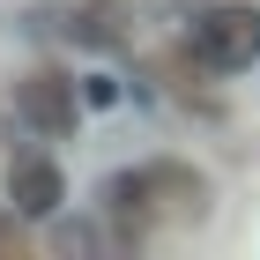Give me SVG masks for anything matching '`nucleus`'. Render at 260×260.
Segmentation results:
<instances>
[{
  "instance_id": "f257e3e1",
  "label": "nucleus",
  "mask_w": 260,
  "mask_h": 260,
  "mask_svg": "<svg viewBox=\"0 0 260 260\" xmlns=\"http://www.w3.org/2000/svg\"><path fill=\"white\" fill-rule=\"evenodd\" d=\"M201 201H208V186L186 164H141V171L112 179V216L126 223V238H141L149 223H164V208L171 216H201Z\"/></svg>"
},
{
  "instance_id": "f03ea898",
  "label": "nucleus",
  "mask_w": 260,
  "mask_h": 260,
  "mask_svg": "<svg viewBox=\"0 0 260 260\" xmlns=\"http://www.w3.org/2000/svg\"><path fill=\"white\" fill-rule=\"evenodd\" d=\"M186 45L208 75H245L260 60V8L253 0H208L193 22H186Z\"/></svg>"
},
{
  "instance_id": "7ed1b4c3",
  "label": "nucleus",
  "mask_w": 260,
  "mask_h": 260,
  "mask_svg": "<svg viewBox=\"0 0 260 260\" xmlns=\"http://www.w3.org/2000/svg\"><path fill=\"white\" fill-rule=\"evenodd\" d=\"M15 112H22L30 134L67 141V134H75V119H82V82L60 75V67H30V75L15 82Z\"/></svg>"
},
{
  "instance_id": "20e7f679",
  "label": "nucleus",
  "mask_w": 260,
  "mask_h": 260,
  "mask_svg": "<svg viewBox=\"0 0 260 260\" xmlns=\"http://www.w3.org/2000/svg\"><path fill=\"white\" fill-rule=\"evenodd\" d=\"M8 208L30 216V223H52V216L67 208V171L45 156V149L15 156V164H8Z\"/></svg>"
},
{
  "instance_id": "39448f33",
  "label": "nucleus",
  "mask_w": 260,
  "mask_h": 260,
  "mask_svg": "<svg viewBox=\"0 0 260 260\" xmlns=\"http://www.w3.org/2000/svg\"><path fill=\"white\" fill-rule=\"evenodd\" d=\"M67 30H75L82 45H97V52H112V45H126V0H82Z\"/></svg>"
},
{
  "instance_id": "423d86ee",
  "label": "nucleus",
  "mask_w": 260,
  "mask_h": 260,
  "mask_svg": "<svg viewBox=\"0 0 260 260\" xmlns=\"http://www.w3.org/2000/svg\"><path fill=\"white\" fill-rule=\"evenodd\" d=\"M82 104H119V82H112V75H89V82H82Z\"/></svg>"
},
{
  "instance_id": "0eeeda50",
  "label": "nucleus",
  "mask_w": 260,
  "mask_h": 260,
  "mask_svg": "<svg viewBox=\"0 0 260 260\" xmlns=\"http://www.w3.org/2000/svg\"><path fill=\"white\" fill-rule=\"evenodd\" d=\"M0 245H22V231H15V223H0Z\"/></svg>"
}]
</instances>
